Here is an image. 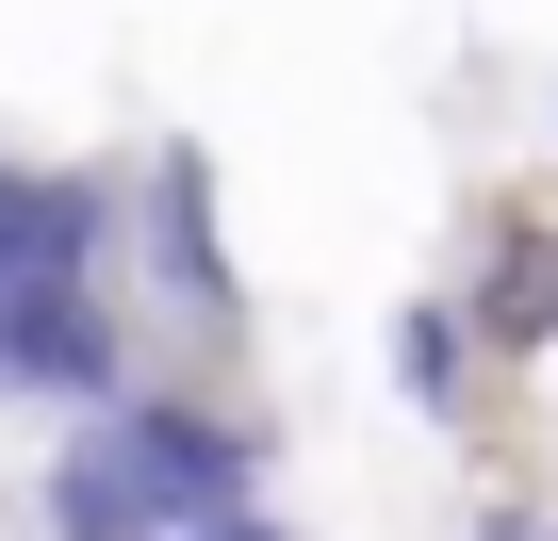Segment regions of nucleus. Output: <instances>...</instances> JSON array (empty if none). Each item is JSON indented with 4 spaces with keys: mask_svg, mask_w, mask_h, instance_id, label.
<instances>
[{
    "mask_svg": "<svg viewBox=\"0 0 558 541\" xmlns=\"http://www.w3.org/2000/svg\"><path fill=\"white\" fill-rule=\"evenodd\" d=\"M542 541H558V525H542Z\"/></svg>",
    "mask_w": 558,
    "mask_h": 541,
    "instance_id": "obj_3",
    "label": "nucleus"
},
{
    "mask_svg": "<svg viewBox=\"0 0 558 541\" xmlns=\"http://www.w3.org/2000/svg\"><path fill=\"white\" fill-rule=\"evenodd\" d=\"M378 361H395V394H411L427 427H460V394H476V329H460V296H395Z\"/></svg>",
    "mask_w": 558,
    "mask_h": 541,
    "instance_id": "obj_2",
    "label": "nucleus"
},
{
    "mask_svg": "<svg viewBox=\"0 0 558 541\" xmlns=\"http://www.w3.org/2000/svg\"><path fill=\"white\" fill-rule=\"evenodd\" d=\"M460 329H476V361H525V345H558V230L493 213L476 280H460Z\"/></svg>",
    "mask_w": 558,
    "mask_h": 541,
    "instance_id": "obj_1",
    "label": "nucleus"
}]
</instances>
